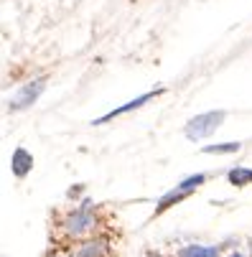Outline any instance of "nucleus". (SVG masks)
Masks as SVG:
<instances>
[{
    "label": "nucleus",
    "instance_id": "6e6552de",
    "mask_svg": "<svg viewBox=\"0 0 252 257\" xmlns=\"http://www.w3.org/2000/svg\"><path fill=\"white\" fill-rule=\"evenodd\" d=\"M176 257H219V247H214V244H186L178 249Z\"/></svg>",
    "mask_w": 252,
    "mask_h": 257
},
{
    "label": "nucleus",
    "instance_id": "0eeeda50",
    "mask_svg": "<svg viewBox=\"0 0 252 257\" xmlns=\"http://www.w3.org/2000/svg\"><path fill=\"white\" fill-rule=\"evenodd\" d=\"M191 194H186V191H181V189H171V191H166L158 201H156V209H153V216H161V214H166L168 209H173L176 204H181L184 199H189Z\"/></svg>",
    "mask_w": 252,
    "mask_h": 257
},
{
    "label": "nucleus",
    "instance_id": "ddd939ff",
    "mask_svg": "<svg viewBox=\"0 0 252 257\" xmlns=\"http://www.w3.org/2000/svg\"><path fill=\"white\" fill-rule=\"evenodd\" d=\"M84 191V186H74V189H69V199H74V196H79Z\"/></svg>",
    "mask_w": 252,
    "mask_h": 257
},
{
    "label": "nucleus",
    "instance_id": "f8f14e48",
    "mask_svg": "<svg viewBox=\"0 0 252 257\" xmlns=\"http://www.w3.org/2000/svg\"><path fill=\"white\" fill-rule=\"evenodd\" d=\"M46 257H77L74 254V249L71 247H64V244H54L49 252H46Z\"/></svg>",
    "mask_w": 252,
    "mask_h": 257
},
{
    "label": "nucleus",
    "instance_id": "423d86ee",
    "mask_svg": "<svg viewBox=\"0 0 252 257\" xmlns=\"http://www.w3.org/2000/svg\"><path fill=\"white\" fill-rule=\"evenodd\" d=\"M11 171L18 181H23L31 171H33V156L26 151V148H16L13 156H11Z\"/></svg>",
    "mask_w": 252,
    "mask_h": 257
},
{
    "label": "nucleus",
    "instance_id": "f257e3e1",
    "mask_svg": "<svg viewBox=\"0 0 252 257\" xmlns=\"http://www.w3.org/2000/svg\"><path fill=\"white\" fill-rule=\"evenodd\" d=\"M99 232H102V216L97 209L74 206L54 222V242L64 247H74L77 242L94 237Z\"/></svg>",
    "mask_w": 252,
    "mask_h": 257
},
{
    "label": "nucleus",
    "instance_id": "7ed1b4c3",
    "mask_svg": "<svg viewBox=\"0 0 252 257\" xmlns=\"http://www.w3.org/2000/svg\"><path fill=\"white\" fill-rule=\"evenodd\" d=\"M44 89H46V77H36V79L26 82L13 94V99L8 102V109H11V112H23V109L33 107L36 102H39V97L44 94Z\"/></svg>",
    "mask_w": 252,
    "mask_h": 257
},
{
    "label": "nucleus",
    "instance_id": "39448f33",
    "mask_svg": "<svg viewBox=\"0 0 252 257\" xmlns=\"http://www.w3.org/2000/svg\"><path fill=\"white\" fill-rule=\"evenodd\" d=\"M163 92H166V89L161 87V89H153V92L140 94V97H135V99H130V102H125V104H120V107H115V109H110L107 115H102V117L92 120V125H104V122H110V120H115V117H122V115H128V112H135V109H140L146 102H151V99L161 97Z\"/></svg>",
    "mask_w": 252,
    "mask_h": 257
},
{
    "label": "nucleus",
    "instance_id": "1a4fd4ad",
    "mask_svg": "<svg viewBox=\"0 0 252 257\" xmlns=\"http://www.w3.org/2000/svg\"><path fill=\"white\" fill-rule=\"evenodd\" d=\"M242 151V143H211V145H204L201 153L204 156H234Z\"/></svg>",
    "mask_w": 252,
    "mask_h": 257
},
{
    "label": "nucleus",
    "instance_id": "9b49d317",
    "mask_svg": "<svg viewBox=\"0 0 252 257\" xmlns=\"http://www.w3.org/2000/svg\"><path fill=\"white\" fill-rule=\"evenodd\" d=\"M206 183V173H194V176H186L184 181H178L176 183V189H181V191H186V194H194L196 189H201Z\"/></svg>",
    "mask_w": 252,
    "mask_h": 257
},
{
    "label": "nucleus",
    "instance_id": "20e7f679",
    "mask_svg": "<svg viewBox=\"0 0 252 257\" xmlns=\"http://www.w3.org/2000/svg\"><path fill=\"white\" fill-rule=\"evenodd\" d=\"M71 249H74L77 257H112V237L107 232H99L94 237L77 242Z\"/></svg>",
    "mask_w": 252,
    "mask_h": 257
},
{
    "label": "nucleus",
    "instance_id": "4468645a",
    "mask_svg": "<svg viewBox=\"0 0 252 257\" xmlns=\"http://www.w3.org/2000/svg\"><path fill=\"white\" fill-rule=\"evenodd\" d=\"M227 257H244V254H242V252H229Z\"/></svg>",
    "mask_w": 252,
    "mask_h": 257
},
{
    "label": "nucleus",
    "instance_id": "f03ea898",
    "mask_svg": "<svg viewBox=\"0 0 252 257\" xmlns=\"http://www.w3.org/2000/svg\"><path fill=\"white\" fill-rule=\"evenodd\" d=\"M224 120H227V112H224V109H211V112L194 115V117L184 125V135H186V140H191V143L206 140V138H211L214 133L222 127Z\"/></svg>",
    "mask_w": 252,
    "mask_h": 257
},
{
    "label": "nucleus",
    "instance_id": "9d476101",
    "mask_svg": "<svg viewBox=\"0 0 252 257\" xmlns=\"http://www.w3.org/2000/svg\"><path fill=\"white\" fill-rule=\"evenodd\" d=\"M227 181L232 183V186H237V189L249 186V183H252V168H247V166H234V168L227 171Z\"/></svg>",
    "mask_w": 252,
    "mask_h": 257
}]
</instances>
